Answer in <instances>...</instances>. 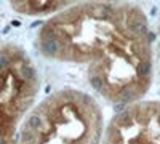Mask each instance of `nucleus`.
<instances>
[{
    "label": "nucleus",
    "mask_w": 160,
    "mask_h": 144,
    "mask_svg": "<svg viewBox=\"0 0 160 144\" xmlns=\"http://www.w3.org/2000/svg\"><path fill=\"white\" fill-rule=\"evenodd\" d=\"M102 133V111L95 98L61 88L28 115L19 144H99Z\"/></svg>",
    "instance_id": "f257e3e1"
},
{
    "label": "nucleus",
    "mask_w": 160,
    "mask_h": 144,
    "mask_svg": "<svg viewBox=\"0 0 160 144\" xmlns=\"http://www.w3.org/2000/svg\"><path fill=\"white\" fill-rule=\"evenodd\" d=\"M102 144H160V101L139 99L114 114Z\"/></svg>",
    "instance_id": "f03ea898"
},
{
    "label": "nucleus",
    "mask_w": 160,
    "mask_h": 144,
    "mask_svg": "<svg viewBox=\"0 0 160 144\" xmlns=\"http://www.w3.org/2000/svg\"><path fill=\"white\" fill-rule=\"evenodd\" d=\"M13 62V58L8 55V53H0V71H5L11 66Z\"/></svg>",
    "instance_id": "7ed1b4c3"
},
{
    "label": "nucleus",
    "mask_w": 160,
    "mask_h": 144,
    "mask_svg": "<svg viewBox=\"0 0 160 144\" xmlns=\"http://www.w3.org/2000/svg\"><path fill=\"white\" fill-rule=\"evenodd\" d=\"M151 15H152V16H155V15H157V8H155V7H152V10H151Z\"/></svg>",
    "instance_id": "20e7f679"
},
{
    "label": "nucleus",
    "mask_w": 160,
    "mask_h": 144,
    "mask_svg": "<svg viewBox=\"0 0 160 144\" xmlns=\"http://www.w3.org/2000/svg\"><path fill=\"white\" fill-rule=\"evenodd\" d=\"M158 69H160V47H158Z\"/></svg>",
    "instance_id": "39448f33"
}]
</instances>
